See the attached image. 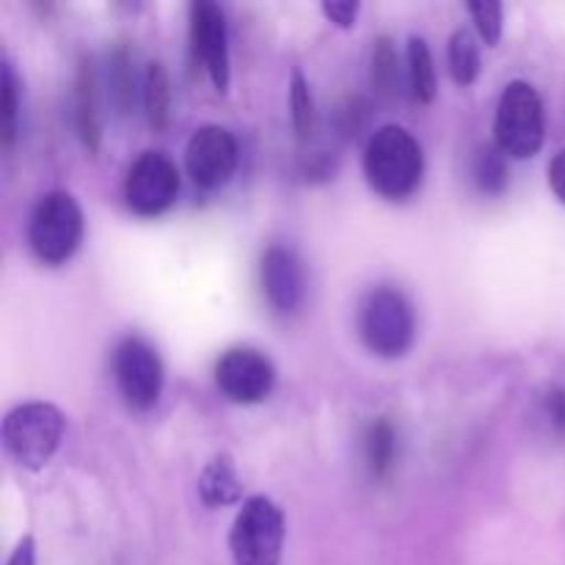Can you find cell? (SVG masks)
Here are the masks:
<instances>
[{"label": "cell", "mask_w": 565, "mask_h": 565, "mask_svg": "<svg viewBox=\"0 0 565 565\" xmlns=\"http://www.w3.org/2000/svg\"><path fill=\"white\" fill-rule=\"evenodd\" d=\"M423 174V147L406 127L384 125L370 136L364 149V177L379 196L403 202L417 191Z\"/></svg>", "instance_id": "obj_1"}, {"label": "cell", "mask_w": 565, "mask_h": 565, "mask_svg": "<svg viewBox=\"0 0 565 565\" xmlns=\"http://www.w3.org/2000/svg\"><path fill=\"white\" fill-rule=\"evenodd\" d=\"M64 430L66 419L58 406L42 401L20 403L3 419V447L17 467L39 472L58 452Z\"/></svg>", "instance_id": "obj_2"}, {"label": "cell", "mask_w": 565, "mask_h": 565, "mask_svg": "<svg viewBox=\"0 0 565 565\" xmlns=\"http://www.w3.org/2000/svg\"><path fill=\"white\" fill-rule=\"evenodd\" d=\"M359 337L381 359L406 356L417 337L414 307L397 287H375L359 303Z\"/></svg>", "instance_id": "obj_3"}, {"label": "cell", "mask_w": 565, "mask_h": 565, "mask_svg": "<svg viewBox=\"0 0 565 565\" xmlns=\"http://www.w3.org/2000/svg\"><path fill=\"white\" fill-rule=\"evenodd\" d=\"M83 241V210L70 191H47L28 218V246L42 265L58 268Z\"/></svg>", "instance_id": "obj_4"}, {"label": "cell", "mask_w": 565, "mask_h": 565, "mask_svg": "<svg viewBox=\"0 0 565 565\" xmlns=\"http://www.w3.org/2000/svg\"><path fill=\"white\" fill-rule=\"evenodd\" d=\"M546 138L544 103L530 83L513 81L502 88L494 116V141L502 154L527 160L541 152Z\"/></svg>", "instance_id": "obj_5"}, {"label": "cell", "mask_w": 565, "mask_h": 565, "mask_svg": "<svg viewBox=\"0 0 565 565\" xmlns=\"http://www.w3.org/2000/svg\"><path fill=\"white\" fill-rule=\"evenodd\" d=\"M235 565H281L285 552V513L268 497H248L230 530Z\"/></svg>", "instance_id": "obj_6"}, {"label": "cell", "mask_w": 565, "mask_h": 565, "mask_svg": "<svg viewBox=\"0 0 565 565\" xmlns=\"http://www.w3.org/2000/svg\"><path fill=\"white\" fill-rule=\"evenodd\" d=\"M180 193V171L166 152H141L125 177V202L141 218H158Z\"/></svg>", "instance_id": "obj_7"}, {"label": "cell", "mask_w": 565, "mask_h": 565, "mask_svg": "<svg viewBox=\"0 0 565 565\" xmlns=\"http://www.w3.org/2000/svg\"><path fill=\"white\" fill-rule=\"evenodd\" d=\"M114 379L121 397L136 412H149L163 392V364L143 337H125L114 351Z\"/></svg>", "instance_id": "obj_8"}, {"label": "cell", "mask_w": 565, "mask_h": 565, "mask_svg": "<svg viewBox=\"0 0 565 565\" xmlns=\"http://www.w3.org/2000/svg\"><path fill=\"white\" fill-rule=\"evenodd\" d=\"M215 386L226 401L254 406L274 392L276 370L270 359L254 348H230L215 362Z\"/></svg>", "instance_id": "obj_9"}, {"label": "cell", "mask_w": 565, "mask_h": 565, "mask_svg": "<svg viewBox=\"0 0 565 565\" xmlns=\"http://www.w3.org/2000/svg\"><path fill=\"white\" fill-rule=\"evenodd\" d=\"M237 138L221 125H202L193 130L185 147V166L193 185L202 191H215L226 185L237 169Z\"/></svg>", "instance_id": "obj_10"}, {"label": "cell", "mask_w": 565, "mask_h": 565, "mask_svg": "<svg viewBox=\"0 0 565 565\" xmlns=\"http://www.w3.org/2000/svg\"><path fill=\"white\" fill-rule=\"evenodd\" d=\"M191 53L221 94L230 88V28L224 9L213 0L191 3Z\"/></svg>", "instance_id": "obj_11"}, {"label": "cell", "mask_w": 565, "mask_h": 565, "mask_svg": "<svg viewBox=\"0 0 565 565\" xmlns=\"http://www.w3.org/2000/svg\"><path fill=\"white\" fill-rule=\"evenodd\" d=\"M259 281L270 309L279 315H296L307 298V274L296 252L270 246L259 259Z\"/></svg>", "instance_id": "obj_12"}, {"label": "cell", "mask_w": 565, "mask_h": 565, "mask_svg": "<svg viewBox=\"0 0 565 565\" xmlns=\"http://www.w3.org/2000/svg\"><path fill=\"white\" fill-rule=\"evenodd\" d=\"M75 130L77 138L88 152H97L103 141V121H99V99H97V75H94L92 61H83L77 70L75 83Z\"/></svg>", "instance_id": "obj_13"}, {"label": "cell", "mask_w": 565, "mask_h": 565, "mask_svg": "<svg viewBox=\"0 0 565 565\" xmlns=\"http://www.w3.org/2000/svg\"><path fill=\"white\" fill-rule=\"evenodd\" d=\"M199 497L207 508H226L241 502L243 483L230 456H215L199 475Z\"/></svg>", "instance_id": "obj_14"}, {"label": "cell", "mask_w": 565, "mask_h": 565, "mask_svg": "<svg viewBox=\"0 0 565 565\" xmlns=\"http://www.w3.org/2000/svg\"><path fill=\"white\" fill-rule=\"evenodd\" d=\"M141 99H143V114H147L149 127H152L154 132H163L171 119V81H169V72H166V66L160 64V61L147 64V72H143Z\"/></svg>", "instance_id": "obj_15"}, {"label": "cell", "mask_w": 565, "mask_h": 565, "mask_svg": "<svg viewBox=\"0 0 565 565\" xmlns=\"http://www.w3.org/2000/svg\"><path fill=\"white\" fill-rule=\"evenodd\" d=\"M397 458V430L390 419H375L364 434V461L373 480H384Z\"/></svg>", "instance_id": "obj_16"}, {"label": "cell", "mask_w": 565, "mask_h": 565, "mask_svg": "<svg viewBox=\"0 0 565 565\" xmlns=\"http://www.w3.org/2000/svg\"><path fill=\"white\" fill-rule=\"evenodd\" d=\"M408 61V86H412V97L419 105H428L436 99V66L434 55H430L428 42L423 36L408 39L406 50Z\"/></svg>", "instance_id": "obj_17"}, {"label": "cell", "mask_w": 565, "mask_h": 565, "mask_svg": "<svg viewBox=\"0 0 565 565\" xmlns=\"http://www.w3.org/2000/svg\"><path fill=\"white\" fill-rule=\"evenodd\" d=\"M370 81L384 99H395L401 92V55L390 36H379L370 53Z\"/></svg>", "instance_id": "obj_18"}, {"label": "cell", "mask_w": 565, "mask_h": 565, "mask_svg": "<svg viewBox=\"0 0 565 565\" xmlns=\"http://www.w3.org/2000/svg\"><path fill=\"white\" fill-rule=\"evenodd\" d=\"M447 64L458 86H472L480 75V44L469 28H456L447 42Z\"/></svg>", "instance_id": "obj_19"}, {"label": "cell", "mask_w": 565, "mask_h": 565, "mask_svg": "<svg viewBox=\"0 0 565 565\" xmlns=\"http://www.w3.org/2000/svg\"><path fill=\"white\" fill-rule=\"evenodd\" d=\"M108 97L116 114H130L136 103V75L127 50H116L108 61Z\"/></svg>", "instance_id": "obj_20"}, {"label": "cell", "mask_w": 565, "mask_h": 565, "mask_svg": "<svg viewBox=\"0 0 565 565\" xmlns=\"http://www.w3.org/2000/svg\"><path fill=\"white\" fill-rule=\"evenodd\" d=\"M290 116L298 141H309L315 136V127H318V110H315V97L312 88H309V81L298 70L290 77Z\"/></svg>", "instance_id": "obj_21"}, {"label": "cell", "mask_w": 565, "mask_h": 565, "mask_svg": "<svg viewBox=\"0 0 565 565\" xmlns=\"http://www.w3.org/2000/svg\"><path fill=\"white\" fill-rule=\"evenodd\" d=\"M475 182L489 196H500L508 188V163L500 147H480L472 166Z\"/></svg>", "instance_id": "obj_22"}, {"label": "cell", "mask_w": 565, "mask_h": 565, "mask_svg": "<svg viewBox=\"0 0 565 565\" xmlns=\"http://www.w3.org/2000/svg\"><path fill=\"white\" fill-rule=\"evenodd\" d=\"M17 116H20V83H17L14 66L11 61H3V77H0V136H3V147L11 149L17 138Z\"/></svg>", "instance_id": "obj_23"}, {"label": "cell", "mask_w": 565, "mask_h": 565, "mask_svg": "<svg viewBox=\"0 0 565 565\" xmlns=\"http://www.w3.org/2000/svg\"><path fill=\"white\" fill-rule=\"evenodd\" d=\"M467 11L472 14L475 28H478L480 39L489 47H497L502 39V3H489V0H472L467 3Z\"/></svg>", "instance_id": "obj_24"}, {"label": "cell", "mask_w": 565, "mask_h": 565, "mask_svg": "<svg viewBox=\"0 0 565 565\" xmlns=\"http://www.w3.org/2000/svg\"><path fill=\"white\" fill-rule=\"evenodd\" d=\"M320 11L326 14V20L334 22L337 28H353L356 25V17L362 11V6L356 0H326L320 6Z\"/></svg>", "instance_id": "obj_25"}, {"label": "cell", "mask_w": 565, "mask_h": 565, "mask_svg": "<svg viewBox=\"0 0 565 565\" xmlns=\"http://www.w3.org/2000/svg\"><path fill=\"white\" fill-rule=\"evenodd\" d=\"M546 412L557 434H565V390H555L546 397Z\"/></svg>", "instance_id": "obj_26"}, {"label": "cell", "mask_w": 565, "mask_h": 565, "mask_svg": "<svg viewBox=\"0 0 565 565\" xmlns=\"http://www.w3.org/2000/svg\"><path fill=\"white\" fill-rule=\"evenodd\" d=\"M550 185L555 191V196L565 204V147L555 154V160L550 163Z\"/></svg>", "instance_id": "obj_27"}, {"label": "cell", "mask_w": 565, "mask_h": 565, "mask_svg": "<svg viewBox=\"0 0 565 565\" xmlns=\"http://www.w3.org/2000/svg\"><path fill=\"white\" fill-rule=\"evenodd\" d=\"M6 565H36V544H33L31 535L20 539V544L14 546V552H11Z\"/></svg>", "instance_id": "obj_28"}]
</instances>
